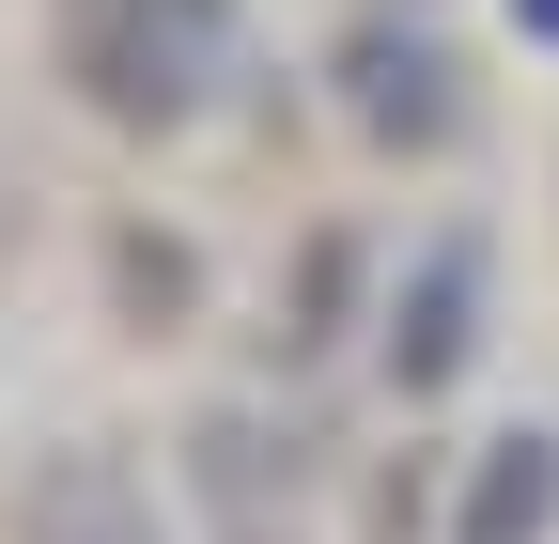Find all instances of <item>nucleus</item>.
<instances>
[{
	"label": "nucleus",
	"mask_w": 559,
	"mask_h": 544,
	"mask_svg": "<svg viewBox=\"0 0 559 544\" xmlns=\"http://www.w3.org/2000/svg\"><path fill=\"white\" fill-rule=\"evenodd\" d=\"M47 47H62V79H79V109L202 125L249 32H234V0H47Z\"/></svg>",
	"instance_id": "obj_1"
},
{
	"label": "nucleus",
	"mask_w": 559,
	"mask_h": 544,
	"mask_svg": "<svg viewBox=\"0 0 559 544\" xmlns=\"http://www.w3.org/2000/svg\"><path fill=\"white\" fill-rule=\"evenodd\" d=\"M342 109H358L373 141L436 156L451 125H466V94H451V47H419V32H358V47H342Z\"/></svg>",
	"instance_id": "obj_2"
},
{
	"label": "nucleus",
	"mask_w": 559,
	"mask_h": 544,
	"mask_svg": "<svg viewBox=\"0 0 559 544\" xmlns=\"http://www.w3.org/2000/svg\"><path fill=\"white\" fill-rule=\"evenodd\" d=\"M466 311H481V249H419V281L389 296V389H451Z\"/></svg>",
	"instance_id": "obj_3"
},
{
	"label": "nucleus",
	"mask_w": 559,
	"mask_h": 544,
	"mask_svg": "<svg viewBox=\"0 0 559 544\" xmlns=\"http://www.w3.org/2000/svg\"><path fill=\"white\" fill-rule=\"evenodd\" d=\"M16 544H156V529H140V483L109 451H47L16 498Z\"/></svg>",
	"instance_id": "obj_4"
},
{
	"label": "nucleus",
	"mask_w": 559,
	"mask_h": 544,
	"mask_svg": "<svg viewBox=\"0 0 559 544\" xmlns=\"http://www.w3.org/2000/svg\"><path fill=\"white\" fill-rule=\"evenodd\" d=\"M544 529H559V436H498L466 513H451V544H544Z\"/></svg>",
	"instance_id": "obj_5"
},
{
	"label": "nucleus",
	"mask_w": 559,
	"mask_h": 544,
	"mask_svg": "<svg viewBox=\"0 0 559 544\" xmlns=\"http://www.w3.org/2000/svg\"><path fill=\"white\" fill-rule=\"evenodd\" d=\"M513 16H528V32H559V0H513Z\"/></svg>",
	"instance_id": "obj_6"
}]
</instances>
